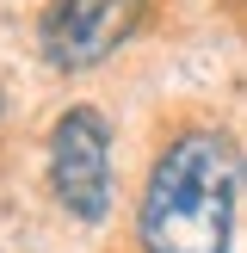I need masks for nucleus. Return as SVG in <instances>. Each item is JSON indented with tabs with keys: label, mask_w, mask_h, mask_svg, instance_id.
I'll list each match as a JSON object with an SVG mask.
<instances>
[{
	"label": "nucleus",
	"mask_w": 247,
	"mask_h": 253,
	"mask_svg": "<svg viewBox=\"0 0 247 253\" xmlns=\"http://www.w3.org/2000/svg\"><path fill=\"white\" fill-rule=\"evenodd\" d=\"M235 198H241L235 142L222 130H185L148 167L142 204H136V241L142 253H229Z\"/></svg>",
	"instance_id": "f257e3e1"
},
{
	"label": "nucleus",
	"mask_w": 247,
	"mask_h": 253,
	"mask_svg": "<svg viewBox=\"0 0 247 253\" xmlns=\"http://www.w3.org/2000/svg\"><path fill=\"white\" fill-rule=\"evenodd\" d=\"M49 192L81 222L111 210V130L93 105H68L49 130Z\"/></svg>",
	"instance_id": "f03ea898"
},
{
	"label": "nucleus",
	"mask_w": 247,
	"mask_h": 253,
	"mask_svg": "<svg viewBox=\"0 0 247 253\" xmlns=\"http://www.w3.org/2000/svg\"><path fill=\"white\" fill-rule=\"evenodd\" d=\"M142 6L148 0H49L37 19L43 62L62 74L99 68L105 56H118L130 43V31L142 25Z\"/></svg>",
	"instance_id": "7ed1b4c3"
}]
</instances>
